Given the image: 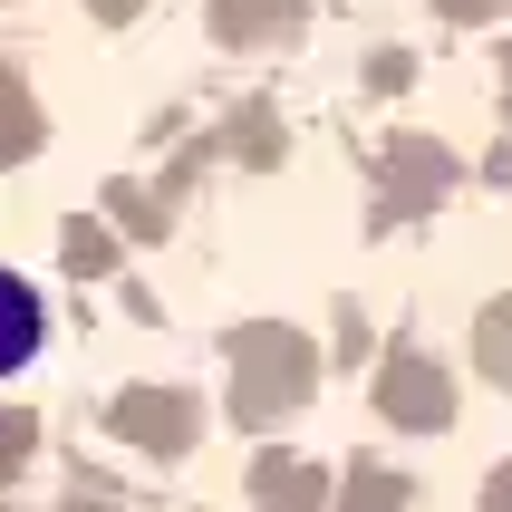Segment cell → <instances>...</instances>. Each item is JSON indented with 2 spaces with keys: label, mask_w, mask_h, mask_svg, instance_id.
<instances>
[{
  "label": "cell",
  "mask_w": 512,
  "mask_h": 512,
  "mask_svg": "<svg viewBox=\"0 0 512 512\" xmlns=\"http://www.w3.org/2000/svg\"><path fill=\"white\" fill-rule=\"evenodd\" d=\"M39 339H49V310H39V290H29L20 271H0V377H20L29 358H39Z\"/></svg>",
  "instance_id": "1"
},
{
  "label": "cell",
  "mask_w": 512,
  "mask_h": 512,
  "mask_svg": "<svg viewBox=\"0 0 512 512\" xmlns=\"http://www.w3.org/2000/svg\"><path fill=\"white\" fill-rule=\"evenodd\" d=\"M20 145H29V97L0 87V155H20Z\"/></svg>",
  "instance_id": "2"
},
{
  "label": "cell",
  "mask_w": 512,
  "mask_h": 512,
  "mask_svg": "<svg viewBox=\"0 0 512 512\" xmlns=\"http://www.w3.org/2000/svg\"><path fill=\"white\" fill-rule=\"evenodd\" d=\"M20 455V416H0V464Z\"/></svg>",
  "instance_id": "3"
}]
</instances>
